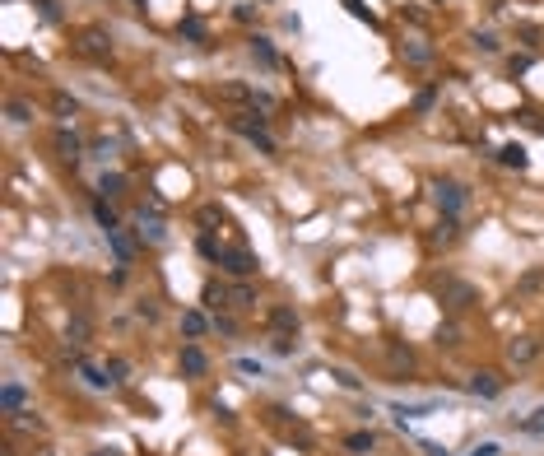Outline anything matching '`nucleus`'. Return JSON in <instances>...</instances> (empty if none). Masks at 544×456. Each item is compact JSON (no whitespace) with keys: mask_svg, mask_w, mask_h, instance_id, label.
Here are the masks:
<instances>
[{"mask_svg":"<svg viewBox=\"0 0 544 456\" xmlns=\"http://www.w3.org/2000/svg\"><path fill=\"white\" fill-rule=\"evenodd\" d=\"M177 33H182V37H191V42H205V23H200L196 14H187V19L177 23Z\"/></svg>","mask_w":544,"mask_h":456,"instance_id":"412c9836","label":"nucleus"},{"mask_svg":"<svg viewBox=\"0 0 544 456\" xmlns=\"http://www.w3.org/2000/svg\"><path fill=\"white\" fill-rule=\"evenodd\" d=\"M345 447H349V456H372V452H377V438L367 433V428H358V433L345 438Z\"/></svg>","mask_w":544,"mask_h":456,"instance_id":"9d476101","label":"nucleus"},{"mask_svg":"<svg viewBox=\"0 0 544 456\" xmlns=\"http://www.w3.org/2000/svg\"><path fill=\"white\" fill-rule=\"evenodd\" d=\"M498 163L521 173V168H531V154H526V145H502V149H498Z\"/></svg>","mask_w":544,"mask_h":456,"instance_id":"9b49d317","label":"nucleus"},{"mask_svg":"<svg viewBox=\"0 0 544 456\" xmlns=\"http://www.w3.org/2000/svg\"><path fill=\"white\" fill-rule=\"evenodd\" d=\"M507 354H512V363H531V358L540 354V340H512Z\"/></svg>","mask_w":544,"mask_h":456,"instance_id":"4468645a","label":"nucleus"},{"mask_svg":"<svg viewBox=\"0 0 544 456\" xmlns=\"http://www.w3.org/2000/svg\"><path fill=\"white\" fill-rule=\"evenodd\" d=\"M498 452H502L498 443H479V447H475V452H470V456H498Z\"/></svg>","mask_w":544,"mask_h":456,"instance_id":"e433bc0d","label":"nucleus"},{"mask_svg":"<svg viewBox=\"0 0 544 456\" xmlns=\"http://www.w3.org/2000/svg\"><path fill=\"white\" fill-rule=\"evenodd\" d=\"M228 308H237V312L256 308V289H252V284H237V289H228Z\"/></svg>","mask_w":544,"mask_h":456,"instance_id":"dca6fc26","label":"nucleus"},{"mask_svg":"<svg viewBox=\"0 0 544 456\" xmlns=\"http://www.w3.org/2000/svg\"><path fill=\"white\" fill-rule=\"evenodd\" d=\"M428 187H433V201L442 205V214H461V210L470 205V191L461 187L456 177H433Z\"/></svg>","mask_w":544,"mask_h":456,"instance_id":"f257e3e1","label":"nucleus"},{"mask_svg":"<svg viewBox=\"0 0 544 456\" xmlns=\"http://www.w3.org/2000/svg\"><path fill=\"white\" fill-rule=\"evenodd\" d=\"M521 428H526V433H544V410H535V414H531V419H526V423H521Z\"/></svg>","mask_w":544,"mask_h":456,"instance_id":"473e14b6","label":"nucleus"},{"mask_svg":"<svg viewBox=\"0 0 544 456\" xmlns=\"http://www.w3.org/2000/svg\"><path fill=\"white\" fill-rule=\"evenodd\" d=\"M79 52H89V56H107V52H112V37L102 33V28H84V33H79Z\"/></svg>","mask_w":544,"mask_h":456,"instance_id":"423d86ee","label":"nucleus"},{"mask_svg":"<svg viewBox=\"0 0 544 456\" xmlns=\"http://www.w3.org/2000/svg\"><path fill=\"white\" fill-rule=\"evenodd\" d=\"M470 391L484 396V401H493V396L502 391V378L493 373V368H475V373H470Z\"/></svg>","mask_w":544,"mask_h":456,"instance_id":"20e7f679","label":"nucleus"},{"mask_svg":"<svg viewBox=\"0 0 544 456\" xmlns=\"http://www.w3.org/2000/svg\"><path fill=\"white\" fill-rule=\"evenodd\" d=\"M405 56H410V61H428L433 52H428V47H405Z\"/></svg>","mask_w":544,"mask_h":456,"instance_id":"4c0bfd02","label":"nucleus"},{"mask_svg":"<svg viewBox=\"0 0 544 456\" xmlns=\"http://www.w3.org/2000/svg\"><path fill=\"white\" fill-rule=\"evenodd\" d=\"M456 233H461V223H456V214H442V223L433 228V242H456Z\"/></svg>","mask_w":544,"mask_h":456,"instance_id":"6ab92c4d","label":"nucleus"},{"mask_svg":"<svg viewBox=\"0 0 544 456\" xmlns=\"http://www.w3.org/2000/svg\"><path fill=\"white\" fill-rule=\"evenodd\" d=\"M219 98H228V103H261L252 89H242V84H219Z\"/></svg>","mask_w":544,"mask_h":456,"instance_id":"aec40b11","label":"nucleus"},{"mask_svg":"<svg viewBox=\"0 0 544 456\" xmlns=\"http://www.w3.org/2000/svg\"><path fill=\"white\" fill-rule=\"evenodd\" d=\"M93 219H98V228L102 233H117V228H122V219H117V210H107V201H93Z\"/></svg>","mask_w":544,"mask_h":456,"instance_id":"f8f14e48","label":"nucleus"},{"mask_svg":"<svg viewBox=\"0 0 544 456\" xmlns=\"http://www.w3.org/2000/svg\"><path fill=\"white\" fill-rule=\"evenodd\" d=\"M56 149H61V158H66V163H79V158H84V145H79V135H75V131H66V126L56 131Z\"/></svg>","mask_w":544,"mask_h":456,"instance_id":"6e6552de","label":"nucleus"},{"mask_svg":"<svg viewBox=\"0 0 544 456\" xmlns=\"http://www.w3.org/2000/svg\"><path fill=\"white\" fill-rule=\"evenodd\" d=\"M270 322H275V331H298V312H293V308H275V312H270Z\"/></svg>","mask_w":544,"mask_h":456,"instance_id":"f3484780","label":"nucleus"},{"mask_svg":"<svg viewBox=\"0 0 544 456\" xmlns=\"http://www.w3.org/2000/svg\"><path fill=\"white\" fill-rule=\"evenodd\" d=\"M126 373H131V368H126V358H107V378H112V382H126Z\"/></svg>","mask_w":544,"mask_h":456,"instance_id":"c85d7f7f","label":"nucleus"},{"mask_svg":"<svg viewBox=\"0 0 544 456\" xmlns=\"http://www.w3.org/2000/svg\"><path fill=\"white\" fill-rule=\"evenodd\" d=\"M10 122H14V126L33 122V107H28V103H19V98H14V103H10Z\"/></svg>","mask_w":544,"mask_h":456,"instance_id":"a878e982","label":"nucleus"},{"mask_svg":"<svg viewBox=\"0 0 544 456\" xmlns=\"http://www.w3.org/2000/svg\"><path fill=\"white\" fill-rule=\"evenodd\" d=\"M182 331H187L191 340H200V335L210 331V322H205V317H200V312H182Z\"/></svg>","mask_w":544,"mask_h":456,"instance_id":"a211bd4d","label":"nucleus"},{"mask_svg":"<svg viewBox=\"0 0 544 456\" xmlns=\"http://www.w3.org/2000/svg\"><path fill=\"white\" fill-rule=\"evenodd\" d=\"M0 405H5L10 414H19V405H23V387H19V382H10V387L0 391Z\"/></svg>","mask_w":544,"mask_h":456,"instance_id":"4be33fe9","label":"nucleus"},{"mask_svg":"<svg viewBox=\"0 0 544 456\" xmlns=\"http://www.w3.org/2000/svg\"><path fill=\"white\" fill-rule=\"evenodd\" d=\"M93 456H117V452H93Z\"/></svg>","mask_w":544,"mask_h":456,"instance_id":"ea45409f","label":"nucleus"},{"mask_svg":"<svg viewBox=\"0 0 544 456\" xmlns=\"http://www.w3.org/2000/svg\"><path fill=\"white\" fill-rule=\"evenodd\" d=\"M107 242H112V252H117V261H122V266H131V256H135V242H131V238L117 228V233H107Z\"/></svg>","mask_w":544,"mask_h":456,"instance_id":"2eb2a0df","label":"nucleus"},{"mask_svg":"<svg viewBox=\"0 0 544 456\" xmlns=\"http://www.w3.org/2000/svg\"><path fill=\"white\" fill-rule=\"evenodd\" d=\"M433 103H437V89H423L419 98H414V112H433Z\"/></svg>","mask_w":544,"mask_h":456,"instance_id":"7c9ffc66","label":"nucleus"},{"mask_svg":"<svg viewBox=\"0 0 544 456\" xmlns=\"http://www.w3.org/2000/svg\"><path fill=\"white\" fill-rule=\"evenodd\" d=\"M214 331H219V335H237V322H233V317H223V312H214Z\"/></svg>","mask_w":544,"mask_h":456,"instance_id":"cd10ccee","label":"nucleus"},{"mask_svg":"<svg viewBox=\"0 0 544 456\" xmlns=\"http://www.w3.org/2000/svg\"><path fill=\"white\" fill-rule=\"evenodd\" d=\"M475 47L484 56H493V52H498V37H493V33H475Z\"/></svg>","mask_w":544,"mask_h":456,"instance_id":"c756f323","label":"nucleus"},{"mask_svg":"<svg viewBox=\"0 0 544 456\" xmlns=\"http://www.w3.org/2000/svg\"><path fill=\"white\" fill-rule=\"evenodd\" d=\"M42 5V19H61V10H56V0H37Z\"/></svg>","mask_w":544,"mask_h":456,"instance_id":"58836bf2","label":"nucleus"},{"mask_svg":"<svg viewBox=\"0 0 544 456\" xmlns=\"http://www.w3.org/2000/svg\"><path fill=\"white\" fill-rule=\"evenodd\" d=\"M340 5H345V10H349V14H354V19H363V23H377V14L367 10L363 0H340Z\"/></svg>","mask_w":544,"mask_h":456,"instance_id":"393cba45","label":"nucleus"},{"mask_svg":"<svg viewBox=\"0 0 544 456\" xmlns=\"http://www.w3.org/2000/svg\"><path fill=\"white\" fill-rule=\"evenodd\" d=\"M66 335H70V340H75V345H84V340H89V322H84V317H70Z\"/></svg>","mask_w":544,"mask_h":456,"instance_id":"b1692460","label":"nucleus"},{"mask_svg":"<svg viewBox=\"0 0 544 456\" xmlns=\"http://www.w3.org/2000/svg\"><path fill=\"white\" fill-rule=\"evenodd\" d=\"M252 56H256V61H261L266 70H275V66H279V52H275V42H270V37H261V33H252Z\"/></svg>","mask_w":544,"mask_h":456,"instance_id":"1a4fd4ad","label":"nucleus"},{"mask_svg":"<svg viewBox=\"0 0 544 456\" xmlns=\"http://www.w3.org/2000/svg\"><path fill=\"white\" fill-rule=\"evenodd\" d=\"M98 191H102V196H122V191H126V177H122V173H102V177H98Z\"/></svg>","mask_w":544,"mask_h":456,"instance_id":"5701e85b","label":"nucleus"},{"mask_svg":"<svg viewBox=\"0 0 544 456\" xmlns=\"http://www.w3.org/2000/svg\"><path fill=\"white\" fill-rule=\"evenodd\" d=\"M214 266H223V270H228V275H237V279H252L256 270H261V261H256V256L247 252V247H223V252H219V261H214Z\"/></svg>","mask_w":544,"mask_h":456,"instance_id":"7ed1b4c3","label":"nucleus"},{"mask_svg":"<svg viewBox=\"0 0 544 456\" xmlns=\"http://www.w3.org/2000/svg\"><path fill=\"white\" fill-rule=\"evenodd\" d=\"M437 298H442L451 312H466V308H475V303H479V289H475V284H466V279H451V275H447V279H437Z\"/></svg>","mask_w":544,"mask_h":456,"instance_id":"f03ea898","label":"nucleus"},{"mask_svg":"<svg viewBox=\"0 0 544 456\" xmlns=\"http://www.w3.org/2000/svg\"><path fill=\"white\" fill-rule=\"evenodd\" d=\"M531 70V56H512V75H526Z\"/></svg>","mask_w":544,"mask_h":456,"instance_id":"c9c22d12","label":"nucleus"},{"mask_svg":"<svg viewBox=\"0 0 544 456\" xmlns=\"http://www.w3.org/2000/svg\"><path fill=\"white\" fill-rule=\"evenodd\" d=\"M135 233H140V242H163L167 228H163V219H145V214H140V228H135Z\"/></svg>","mask_w":544,"mask_h":456,"instance_id":"ddd939ff","label":"nucleus"},{"mask_svg":"<svg viewBox=\"0 0 544 456\" xmlns=\"http://www.w3.org/2000/svg\"><path fill=\"white\" fill-rule=\"evenodd\" d=\"M214 219H223V210L219 205H205V210H200V223H214Z\"/></svg>","mask_w":544,"mask_h":456,"instance_id":"f704fd0d","label":"nucleus"},{"mask_svg":"<svg viewBox=\"0 0 544 456\" xmlns=\"http://www.w3.org/2000/svg\"><path fill=\"white\" fill-rule=\"evenodd\" d=\"M437 345H461V340H456V326H442V331H437Z\"/></svg>","mask_w":544,"mask_h":456,"instance_id":"72a5a7b5","label":"nucleus"},{"mask_svg":"<svg viewBox=\"0 0 544 456\" xmlns=\"http://www.w3.org/2000/svg\"><path fill=\"white\" fill-rule=\"evenodd\" d=\"M56 112H61V117H75V98H66V93H56Z\"/></svg>","mask_w":544,"mask_h":456,"instance_id":"2f4dec72","label":"nucleus"},{"mask_svg":"<svg viewBox=\"0 0 544 456\" xmlns=\"http://www.w3.org/2000/svg\"><path fill=\"white\" fill-rule=\"evenodd\" d=\"M196 247H200V256H205V261H219V252H223V247L214 242L210 233H200V242H196Z\"/></svg>","mask_w":544,"mask_h":456,"instance_id":"bb28decb","label":"nucleus"},{"mask_svg":"<svg viewBox=\"0 0 544 456\" xmlns=\"http://www.w3.org/2000/svg\"><path fill=\"white\" fill-rule=\"evenodd\" d=\"M182 373H187V378H205V373H210V358H205V349L200 345H182Z\"/></svg>","mask_w":544,"mask_h":456,"instance_id":"39448f33","label":"nucleus"},{"mask_svg":"<svg viewBox=\"0 0 544 456\" xmlns=\"http://www.w3.org/2000/svg\"><path fill=\"white\" fill-rule=\"evenodd\" d=\"M79 378H84V387H93V391H112V387H117V382L107 378V368L89 363V358H84V363H79Z\"/></svg>","mask_w":544,"mask_h":456,"instance_id":"0eeeda50","label":"nucleus"}]
</instances>
